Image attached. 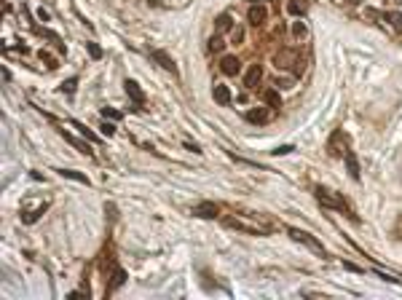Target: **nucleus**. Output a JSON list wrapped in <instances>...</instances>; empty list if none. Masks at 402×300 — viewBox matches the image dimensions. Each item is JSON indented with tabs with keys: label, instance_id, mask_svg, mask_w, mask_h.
Masks as SVG:
<instances>
[{
	"label": "nucleus",
	"instance_id": "nucleus-39",
	"mask_svg": "<svg viewBox=\"0 0 402 300\" xmlns=\"http://www.w3.org/2000/svg\"><path fill=\"white\" fill-rule=\"evenodd\" d=\"M394 3H397V5H400V3H402V0H394Z\"/></svg>",
	"mask_w": 402,
	"mask_h": 300
},
{
	"label": "nucleus",
	"instance_id": "nucleus-1",
	"mask_svg": "<svg viewBox=\"0 0 402 300\" xmlns=\"http://www.w3.org/2000/svg\"><path fill=\"white\" fill-rule=\"evenodd\" d=\"M314 196H316V201H319L322 206H327V209H333V212H346L348 217L354 220V223H359V217L354 215V209L348 206V201L341 193H333V190H327V188H322V185H316L314 188Z\"/></svg>",
	"mask_w": 402,
	"mask_h": 300
},
{
	"label": "nucleus",
	"instance_id": "nucleus-9",
	"mask_svg": "<svg viewBox=\"0 0 402 300\" xmlns=\"http://www.w3.org/2000/svg\"><path fill=\"white\" fill-rule=\"evenodd\" d=\"M249 24H255V27H260V24L263 22H266V19H268V11L266 8H263V5L260 3H252V5H249Z\"/></svg>",
	"mask_w": 402,
	"mask_h": 300
},
{
	"label": "nucleus",
	"instance_id": "nucleus-28",
	"mask_svg": "<svg viewBox=\"0 0 402 300\" xmlns=\"http://www.w3.org/2000/svg\"><path fill=\"white\" fill-rule=\"evenodd\" d=\"M86 51H89L91 59H102V49L97 43H86Z\"/></svg>",
	"mask_w": 402,
	"mask_h": 300
},
{
	"label": "nucleus",
	"instance_id": "nucleus-30",
	"mask_svg": "<svg viewBox=\"0 0 402 300\" xmlns=\"http://www.w3.org/2000/svg\"><path fill=\"white\" fill-rule=\"evenodd\" d=\"M100 131H102V137H113V134H115V126H113V123H102Z\"/></svg>",
	"mask_w": 402,
	"mask_h": 300
},
{
	"label": "nucleus",
	"instance_id": "nucleus-13",
	"mask_svg": "<svg viewBox=\"0 0 402 300\" xmlns=\"http://www.w3.org/2000/svg\"><path fill=\"white\" fill-rule=\"evenodd\" d=\"M220 67H223L226 75H236V72H239V59H236V57H223Z\"/></svg>",
	"mask_w": 402,
	"mask_h": 300
},
{
	"label": "nucleus",
	"instance_id": "nucleus-19",
	"mask_svg": "<svg viewBox=\"0 0 402 300\" xmlns=\"http://www.w3.org/2000/svg\"><path fill=\"white\" fill-rule=\"evenodd\" d=\"M57 172H59L62 177H67V180H75V182H83V185L89 182V177L81 175V172H75V169H57Z\"/></svg>",
	"mask_w": 402,
	"mask_h": 300
},
{
	"label": "nucleus",
	"instance_id": "nucleus-25",
	"mask_svg": "<svg viewBox=\"0 0 402 300\" xmlns=\"http://www.w3.org/2000/svg\"><path fill=\"white\" fill-rule=\"evenodd\" d=\"M386 19L392 22V27H394V30L402 32V14H400V11H392V14H386Z\"/></svg>",
	"mask_w": 402,
	"mask_h": 300
},
{
	"label": "nucleus",
	"instance_id": "nucleus-12",
	"mask_svg": "<svg viewBox=\"0 0 402 300\" xmlns=\"http://www.w3.org/2000/svg\"><path fill=\"white\" fill-rule=\"evenodd\" d=\"M212 99L217 105H230V89L226 83H215V89H212Z\"/></svg>",
	"mask_w": 402,
	"mask_h": 300
},
{
	"label": "nucleus",
	"instance_id": "nucleus-29",
	"mask_svg": "<svg viewBox=\"0 0 402 300\" xmlns=\"http://www.w3.org/2000/svg\"><path fill=\"white\" fill-rule=\"evenodd\" d=\"M274 86H276V89H292V78H287V75L282 78V75H279V78H276V83H274Z\"/></svg>",
	"mask_w": 402,
	"mask_h": 300
},
{
	"label": "nucleus",
	"instance_id": "nucleus-8",
	"mask_svg": "<svg viewBox=\"0 0 402 300\" xmlns=\"http://www.w3.org/2000/svg\"><path fill=\"white\" fill-rule=\"evenodd\" d=\"M153 62H158L164 70H167V72H172V75H177V64H174V59L169 57L164 49H156V51H153Z\"/></svg>",
	"mask_w": 402,
	"mask_h": 300
},
{
	"label": "nucleus",
	"instance_id": "nucleus-35",
	"mask_svg": "<svg viewBox=\"0 0 402 300\" xmlns=\"http://www.w3.org/2000/svg\"><path fill=\"white\" fill-rule=\"evenodd\" d=\"M38 19H41V22H51V14L46 8H38Z\"/></svg>",
	"mask_w": 402,
	"mask_h": 300
},
{
	"label": "nucleus",
	"instance_id": "nucleus-2",
	"mask_svg": "<svg viewBox=\"0 0 402 300\" xmlns=\"http://www.w3.org/2000/svg\"><path fill=\"white\" fill-rule=\"evenodd\" d=\"M223 223L228 228H236V231H244L249 236H268L274 228L268 223H260V220H252V217H244V215H228Z\"/></svg>",
	"mask_w": 402,
	"mask_h": 300
},
{
	"label": "nucleus",
	"instance_id": "nucleus-7",
	"mask_svg": "<svg viewBox=\"0 0 402 300\" xmlns=\"http://www.w3.org/2000/svg\"><path fill=\"white\" fill-rule=\"evenodd\" d=\"M346 137H344V131H335V134L330 137V142H327V153L330 156H346Z\"/></svg>",
	"mask_w": 402,
	"mask_h": 300
},
{
	"label": "nucleus",
	"instance_id": "nucleus-11",
	"mask_svg": "<svg viewBox=\"0 0 402 300\" xmlns=\"http://www.w3.org/2000/svg\"><path fill=\"white\" fill-rule=\"evenodd\" d=\"M244 118H247L249 123H258V126H260V123H268L271 113H268L266 108H252V110H247V116H244Z\"/></svg>",
	"mask_w": 402,
	"mask_h": 300
},
{
	"label": "nucleus",
	"instance_id": "nucleus-4",
	"mask_svg": "<svg viewBox=\"0 0 402 300\" xmlns=\"http://www.w3.org/2000/svg\"><path fill=\"white\" fill-rule=\"evenodd\" d=\"M190 212H193L196 217H201V220H212V217L220 215V206H217L215 201H201V204H196Z\"/></svg>",
	"mask_w": 402,
	"mask_h": 300
},
{
	"label": "nucleus",
	"instance_id": "nucleus-23",
	"mask_svg": "<svg viewBox=\"0 0 402 300\" xmlns=\"http://www.w3.org/2000/svg\"><path fill=\"white\" fill-rule=\"evenodd\" d=\"M75 89H78V78H67V81L59 86V91H62V94H75Z\"/></svg>",
	"mask_w": 402,
	"mask_h": 300
},
{
	"label": "nucleus",
	"instance_id": "nucleus-10",
	"mask_svg": "<svg viewBox=\"0 0 402 300\" xmlns=\"http://www.w3.org/2000/svg\"><path fill=\"white\" fill-rule=\"evenodd\" d=\"M344 161H346V169H348V175H351V180H354V182H359L362 175H359V161H357V156H354L351 150H346Z\"/></svg>",
	"mask_w": 402,
	"mask_h": 300
},
{
	"label": "nucleus",
	"instance_id": "nucleus-24",
	"mask_svg": "<svg viewBox=\"0 0 402 300\" xmlns=\"http://www.w3.org/2000/svg\"><path fill=\"white\" fill-rule=\"evenodd\" d=\"M102 118H105V121H121L123 113L121 110H113V108H102Z\"/></svg>",
	"mask_w": 402,
	"mask_h": 300
},
{
	"label": "nucleus",
	"instance_id": "nucleus-27",
	"mask_svg": "<svg viewBox=\"0 0 402 300\" xmlns=\"http://www.w3.org/2000/svg\"><path fill=\"white\" fill-rule=\"evenodd\" d=\"M223 46H226V43H223L220 32H217V35L212 38V41H209V51H212V54H215V51H223Z\"/></svg>",
	"mask_w": 402,
	"mask_h": 300
},
{
	"label": "nucleus",
	"instance_id": "nucleus-31",
	"mask_svg": "<svg viewBox=\"0 0 402 300\" xmlns=\"http://www.w3.org/2000/svg\"><path fill=\"white\" fill-rule=\"evenodd\" d=\"M295 148H292V145H282V148H276L274 150V156H287V153H292Z\"/></svg>",
	"mask_w": 402,
	"mask_h": 300
},
{
	"label": "nucleus",
	"instance_id": "nucleus-6",
	"mask_svg": "<svg viewBox=\"0 0 402 300\" xmlns=\"http://www.w3.org/2000/svg\"><path fill=\"white\" fill-rule=\"evenodd\" d=\"M260 78H263V67L260 64H249V67L244 70V78H241V81H244V89H258V83H260Z\"/></svg>",
	"mask_w": 402,
	"mask_h": 300
},
{
	"label": "nucleus",
	"instance_id": "nucleus-22",
	"mask_svg": "<svg viewBox=\"0 0 402 300\" xmlns=\"http://www.w3.org/2000/svg\"><path fill=\"white\" fill-rule=\"evenodd\" d=\"M287 11H289L292 16H303V14H306V5H303L300 0H289V3H287Z\"/></svg>",
	"mask_w": 402,
	"mask_h": 300
},
{
	"label": "nucleus",
	"instance_id": "nucleus-17",
	"mask_svg": "<svg viewBox=\"0 0 402 300\" xmlns=\"http://www.w3.org/2000/svg\"><path fill=\"white\" fill-rule=\"evenodd\" d=\"M46 209H49V201L41 204L35 212H24V215H22V223H27V225H30V223H35V220L41 217V215H46Z\"/></svg>",
	"mask_w": 402,
	"mask_h": 300
},
{
	"label": "nucleus",
	"instance_id": "nucleus-20",
	"mask_svg": "<svg viewBox=\"0 0 402 300\" xmlns=\"http://www.w3.org/2000/svg\"><path fill=\"white\" fill-rule=\"evenodd\" d=\"M62 137H64V139H67V142H70V145H75V148H78V150H81V153H86V156H91V150H89V145H86V142H81V139H78V137H72V134H67V131H62Z\"/></svg>",
	"mask_w": 402,
	"mask_h": 300
},
{
	"label": "nucleus",
	"instance_id": "nucleus-34",
	"mask_svg": "<svg viewBox=\"0 0 402 300\" xmlns=\"http://www.w3.org/2000/svg\"><path fill=\"white\" fill-rule=\"evenodd\" d=\"M344 268H346V271H351V273H362V268H359L357 263H346V260H344Z\"/></svg>",
	"mask_w": 402,
	"mask_h": 300
},
{
	"label": "nucleus",
	"instance_id": "nucleus-5",
	"mask_svg": "<svg viewBox=\"0 0 402 300\" xmlns=\"http://www.w3.org/2000/svg\"><path fill=\"white\" fill-rule=\"evenodd\" d=\"M123 86H126V94H129V99L137 105V110H145V94H142V89H140V83L137 81H123Z\"/></svg>",
	"mask_w": 402,
	"mask_h": 300
},
{
	"label": "nucleus",
	"instance_id": "nucleus-14",
	"mask_svg": "<svg viewBox=\"0 0 402 300\" xmlns=\"http://www.w3.org/2000/svg\"><path fill=\"white\" fill-rule=\"evenodd\" d=\"M215 30L217 32H228V30H233V19H230V14H220L215 19Z\"/></svg>",
	"mask_w": 402,
	"mask_h": 300
},
{
	"label": "nucleus",
	"instance_id": "nucleus-32",
	"mask_svg": "<svg viewBox=\"0 0 402 300\" xmlns=\"http://www.w3.org/2000/svg\"><path fill=\"white\" fill-rule=\"evenodd\" d=\"M375 273H378V276L384 279V282H394V284H400V279H397V276H392V273H384V271H375Z\"/></svg>",
	"mask_w": 402,
	"mask_h": 300
},
{
	"label": "nucleus",
	"instance_id": "nucleus-18",
	"mask_svg": "<svg viewBox=\"0 0 402 300\" xmlns=\"http://www.w3.org/2000/svg\"><path fill=\"white\" fill-rule=\"evenodd\" d=\"M306 35H308L306 22H303V19H295V22H292V38H295V41H303Z\"/></svg>",
	"mask_w": 402,
	"mask_h": 300
},
{
	"label": "nucleus",
	"instance_id": "nucleus-16",
	"mask_svg": "<svg viewBox=\"0 0 402 300\" xmlns=\"http://www.w3.org/2000/svg\"><path fill=\"white\" fill-rule=\"evenodd\" d=\"M263 99H266L268 108H282V97H279V91H276V89H266V91H263Z\"/></svg>",
	"mask_w": 402,
	"mask_h": 300
},
{
	"label": "nucleus",
	"instance_id": "nucleus-15",
	"mask_svg": "<svg viewBox=\"0 0 402 300\" xmlns=\"http://www.w3.org/2000/svg\"><path fill=\"white\" fill-rule=\"evenodd\" d=\"M123 284H126V271H123V268H115V273H113V282L108 284V295H110L113 290H118V287H123Z\"/></svg>",
	"mask_w": 402,
	"mask_h": 300
},
{
	"label": "nucleus",
	"instance_id": "nucleus-38",
	"mask_svg": "<svg viewBox=\"0 0 402 300\" xmlns=\"http://www.w3.org/2000/svg\"><path fill=\"white\" fill-rule=\"evenodd\" d=\"M252 3H266V0H252Z\"/></svg>",
	"mask_w": 402,
	"mask_h": 300
},
{
	"label": "nucleus",
	"instance_id": "nucleus-37",
	"mask_svg": "<svg viewBox=\"0 0 402 300\" xmlns=\"http://www.w3.org/2000/svg\"><path fill=\"white\" fill-rule=\"evenodd\" d=\"M397 236L402 239V217H400V223H397Z\"/></svg>",
	"mask_w": 402,
	"mask_h": 300
},
{
	"label": "nucleus",
	"instance_id": "nucleus-21",
	"mask_svg": "<svg viewBox=\"0 0 402 300\" xmlns=\"http://www.w3.org/2000/svg\"><path fill=\"white\" fill-rule=\"evenodd\" d=\"M38 57H41V62H43V64H46V67H49V70H57V67H59L57 57H54V54H49V51H46V49H43V51H41V54H38Z\"/></svg>",
	"mask_w": 402,
	"mask_h": 300
},
{
	"label": "nucleus",
	"instance_id": "nucleus-26",
	"mask_svg": "<svg viewBox=\"0 0 402 300\" xmlns=\"http://www.w3.org/2000/svg\"><path fill=\"white\" fill-rule=\"evenodd\" d=\"M70 123H72V126H75V129H78V131H81V134H83V137H86V139H89V142H97V134H94V131H89V129H86V126H83V123H78V121H70Z\"/></svg>",
	"mask_w": 402,
	"mask_h": 300
},
{
	"label": "nucleus",
	"instance_id": "nucleus-36",
	"mask_svg": "<svg viewBox=\"0 0 402 300\" xmlns=\"http://www.w3.org/2000/svg\"><path fill=\"white\" fill-rule=\"evenodd\" d=\"M185 150H190V153H201V148H199V145H193V142H185Z\"/></svg>",
	"mask_w": 402,
	"mask_h": 300
},
{
	"label": "nucleus",
	"instance_id": "nucleus-33",
	"mask_svg": "<svg viewBox=\"0 0 402 300\" xmlns=\"http://www.w3.org/2000/svg\"><path fill=\"white\" fill-rule=\"evenodd\" d=\"M241 41H244V30H241V27H236V30H233V43L239 46Z\"/></svg>",
	"mask_w": 402,
	"mask_h": 300
},
{
	"label": "nucleus",
	"instance_id": "nucleus-3",
	"mask_svg": "<svg viewBox=\"0 0 402 300\" xmlns=\"http://www.w3.org/2000/svg\"><path fill=\"white\" fill-rule=\"evenodd\" d=\"M287 233H289V239L292 241H298V244H306L308 249H314V252H319V255H325V246H322L316 239L311 236V233H306V231H300V228H287Z\"/></svg>",
	"mask_w": 402,
	"mask_h": 300
}]
</instances>
